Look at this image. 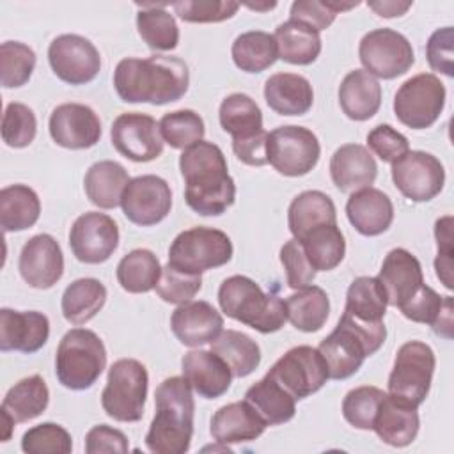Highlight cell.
<instances>
[{
    "instance_id": "obj_32",
    "label": "cell",
    "mask_w": 454,
    "mask_h": 454,
    "mask_svg": "<svg viewBox=\"0 0 454 454\" xmlns=\"http://www.w3.org/2000/svg\"><path fill=\"white\" fill-rule=\"evenodd\" d=\"M399 310L410 321L429 325L436 335L452 337V296H440L433 287L422 284Z\"/></svg>"
},
{
    "instance_id": "obj_39",
    "label": "cell",
    "mask_w": 454,
    "mask_h": 454,
    "mask_svg": "<svg viewBox=\"0 0 454 454\" xmlns=\"http://www.w3.org/2000/svg\"><path fill=\"white\" fill-rule=\"evenodd\" d=\"M48 385L39 374H34L20 380L7 390L2 401V411L9 413L16 424H21L39 417L48 408Z\"/></svg>"
},
{
    "instance_id": "obj_52",
    "label": "cell",
    "mask_w": 454,
    "mask_h": 454,
    "mask_svg": "<svg viewBox=\"0 0 454 454\" xmlns=\"http://www.w3.org/2000/svg\"><path fill=\"white\" fill-rule=\"evenodd\" d=\"M37 133V119L32 108L23 103H9L2 119V140L14 149L27 147Z\"/></svg>"
},
{
    "instance_id": "obj_48",
    "label": "cell",
    "mask_w": 454,
    "mask_h": 454,
    "mask_svg": "<svg viewBox=\"0 0 454 454\" xmlns=\"http://www.w3.org/2000/svg\"><path fill=\"white\" fill-rule=\"evenodd\" d=\"M35 67V51L20 41H5L0 46V83L5 89L25 85Z\"/></svg>"
},
{
    "instance_id": "obj_43",
    "label": "cell",
    "mask_w": 454,
    "mask_h": 454,
    "mask_svg": "<svg viewBox=\"0 0 454 454\" xmlns=\"http://www.w3.org/2000/svg\"><path fill=\"white\" fill-rule=\"evenodd\" d=\"M303 252L316 271H330L337 268L346 254L344 234L337 223H326L312 229L301 239Z\"/></svg>"
},
{
    "instance_id": "obj_34",
    "label": "cell",
    "mask_w": 454,
    "mask_h": 454,
    "mask_svg": "<svg viewBox=\"0 0 454 454\" xmlns=\"http://www.w3.org/2000/svg\"><path fill=\"white\" fill-rule=\"evenodd\" d=\"M326 223H337L335 204L326 193L307 190L298 193L289 204L287 225L294 239H301L312 229Z\"/></svg>"
},
{
    "instance_id": "obj_36",
    "label": "cell",
    "mask_w": 454,
    "mask_h": 454,
    "mask_svg": "<svg viewBox=\"0 0 454 454\" xmlns=\"http://www.w3.org/2000/svg\"><path fill=\"white\" fill-rule=\"evenodd\" d=\"M278 59L294 66H309L321 53L319 32L305 23L287 20L275 28Z\"/></svg>"
},
{
    "instance_id": "obj_56",
    "label": "cell",
    "mask_w": 454,
    "mask_h": 454,
    "mask_svg": "<svg viewBox=\"0 0 454 454\" xmlns=\"http://www.w3.org/2000/svg\"><path fill=\"white\" fill-rule=\"evenodd\" d=\"M369 149L385 163H394L410 151L408 138L390 124H378L367 133Z\"/></svg>"
},
{
    "instance_id": "obj_24",
    "label": "cell",
    "mask_w": 454,
    "mask_h": 454,
    "mask_svg": "<svg viewBox=\"0 0 454 454\" xmlns=\"http://www.w3.org/2000/svg\"><path fill=\"white\" fill-rule=\"evenodd\" d=\"M378 280L381 282L388 305L399 309L424 284V273L419 259L406 248H392L381 264Z\"/></svg>"
},
{
    "instance_id": "obj_13",
    "label": "cell",
    "mask_w": 454,
    "mask_h": 454,
    "mask_svg": "<svg viewBox=\"0 0 454 454\" xmlns=\"http://www.w3.org/2000/svg\"><path fill=\"white\" fill-rule=\"evenodd\" d=\"M358 57L371 76L392 80L404 74L415 62L411 43L397 30L374 28L358 44Z\"/></svg>"
},
{
    "instance_id": "obj_25",
    "label": "cell",
    "mask_w": 454,
    "mask_h": 454,
    "mask_svg": "<svg viewBox=\"0 0 454 454\" xmlns=\"http://www.w3.org/2000/svg\"><path fill=\"white\" fill-rule=\"evenodd\" d=\"M181 369L192 388L204 399H218L231 388L232 372L213 351H188L181 360Z\"/></svg>"
},
{
    "instance_id": "obj_57",
    "label": "cell",
    "mask_w": 454,
    "mask_h": 454,
    "mask_svg": "<svg viewBox=\"0 0 454 454\" xmlns=\"http://www.w3.org/2000/svg\"><path fill=\"white\" fill-rule=\"evenodd\" d=\"M434 238L438 254L434 259L436 277L447 289H454L452 284V216H442L434 223Z\"/></svg>"
},
{
    "instance_id": "obj_49",
    "label": "cell",
    "mask_w": 454,
    "mask_h": 454,
    "mask_svg": "<svg viewBox=\"0 0 454 454\" xmlns=\"http://www.w3.org/2000/svg\"><path fill=\"white\" fill-rule=\"evenodd\" d=\"M383 395L385 392L381 388L371 385L351 388L342 401V415L346 422L362 431L372 429V422Z\"/></svg>"
},
{
    "instance_id": "obj_55",
    "label": "cell",
    "mask_w": 454,
    "mask_h": 454,
    "mask_svg": "<svg viewBox=\"0 0 454 454\" xmlns=\"http://www.w3.org/2000/svg\"><path fill=\"white\" fill-rule=\"evenodd\" d=\"M280 262L286 270V280L291 289H301L312 284L316 270L309 262L298 239H289L280 248Z\"/></svg>"
},
{
    "instance_id": "obj_54",
    "label": "cell",
    "mask_w": 454,
    "mask_h": 454,
    "mask_svg": "<svg viewBox=\"0 0 454 454\" xmlns=\"http://www.w3.org/2000/svg\"><path fill=\"white\" fill-rule=\"evenodd\" d=\"M176 14L188 23H218L232 18L239 4L231 0H183L172 4Z\"/></svg>"
},
{
    "instance_id": "obj_12",
    "label": "cell",
    "mask_w": 454,
    "mask_h": 454,
    "mask_svg": "<svg viewBox=\"0 0 454 454\" xmlns=\"http://www.w3.org/2000/svg\"><path fill=\"white\" fill-rule=\"evenodd\" d=\"M445 106V87L433 73L408 78L394 96V114L411 129L433 126Z\"/></svg>"
},
{
    "instance_id": "obj_50",
    "label": "cell",
    "mask_w": 454,
    "mask_h": 454,
    "mask_svg": "<svg viewBox=\"0 0 454 454\" xmlns=\"http://www.w3.org/2000/svg\"><path fill=\"white\" fill-rule=\"evenodd\" d=\"M21 450L27 454H69L73 450V438L60 424L43 422L25 431Z\"/></svg>"
},
{
    "instance_id": "obj_23",
    "label": "cell",
    "mask_w": 454,
    "mask_h": 454,
    "mask_svg": "<svg viewBox=\"0 0 454 454\" xmlns=\"http://www.w3.org/2000/svg\"><path fill=\"white\" fill-rule=\"evenodd\" d=\"M170 328L181 344L195 348L211 344L222 333L223 317L211 303L190 300L172 312Z\"/></svg>"
},
{
    "instance_id": "obj_33",
    "label": "cell",
    "mask_w": 454,
    "mask_h": 454,
    "mask_svg": "<svg viewBox=\"0 0 454 454\" xmlns=\"http://www.w3.org/2000/svg\"><path fill=\"white\" fill-rule=\"evenodd\" d=\"M129 181L128 170L121 163L103 160L89 167L83 179V188L87 199L94 206L101 209H114L121 204L122 193Z\"/></svg>"
},
{
    "instance_id": "obj_18",
    "label": "cell",
    "mask_w": 454,
    "mask_h": 454,
    "mask_svg": "<svg viewBox=\"0 0 454 454\" xmlns=\"http://www.w3.org/2000/svg\"><path fill=\"white\" fill-rule=\"evenodd\" d=\"M121 207L131 223L140 227L156 225L170 213L172 190L160 176H137L128 183L121 199Z\"/></svg>"
},
{
    "instance_id": "obj_21",
    "label": "cell",
    "mask_w": 454,
    "mask_h": 454,
    "mask_svg": "<svg viewBox=\"0 0 454 454\" xmlns=\"http://www.w3.org/2000/svg\"><path fill=\"white\" fill-rule=\"evenodd\" d=\"M18 270L30 287H53L64 273V254L57 239L50 234L32 236L20 252Z\"/></svg>"
},
{
    "instance_id": "obj_35",
    "label": "cell",
    "mask_w": 454,
    "mask_h": 454,
    "mask_svg": "<svg viewBox=\"0 0 454 454\" xmlns=\"http://www.w3.org/2000/svg\"><path fill=\"white\" fill-rule=\"evenodd\" d=\"M245 401L268 426L289 422L296 413V399L268 374L247 390Z\"/></svg>"
},
{
    "instance_id": "obj_59",
    "label": "cell",
    "mask_w": 454,
    "mask_h": 454,
    "mask_svg": "<svg viewBox=\"0 0 454 454\" xmlns=\"http://www.w3.org/2000/svg\"><path fill=\"white\" fill-rule=\"evenodd\" d=\"M128 438L122 431L110 427L106 424L94 426L85 434V452L101 454V452H128Z\"/></svg>"
},
{
    "instance_id": "obj_20",
    "label": "cell",
    "mask_w": 454,
    "mask_h": 454,
    "mask_svg": "<svg viewBox=\"0 0 454 454\" xmlns=\"http://www.w3.org/2000/svg\"><path fill=\"white\" fill-rule=\"evenodd\" d=\"M48 128L53 142L66 149H89L101 138L98 114L82 103H62L53 108Z\"/></svg>"
},
{
    "instance_id": "obj_61",
    "label": "cell",
    "mask_w": 454,
    "mask_h": 454,
    "mask_svg": "<svg viewBox=\"0 0 454 454\" xmlns=\"http://www.w3.org/2000/svg\"><path fill=\"white\" fill-rule=\"evenodd\" d=\"M247 7L255 9V11H268V9L277 7V4H275V2H266V4H247Z\"/></svg>"
},
{
    "instance_id": "obj_3",
    "label": "cell",
    "mask_w": 454,
    "mask_h": 454,
    "mask_svg": "<svg viewBox=\"0 0 454 454\" xmlns=\"http://www.w3.org/2000/svg\"><path fill=\"white\" fill-rule=\"evenodd\" d=\"M156 413L145 434V447L154 454H183L193 436L195 401L184 376L163 380L154 392Z\"/></svg>"
},
{
    "instance_id": "obj_37",
    "label": "cell",
    "mask_w": 454,
    "mask_h": 454,
    "mask_svg": "<svg viewBox=\"0 0 454 454\" xmlns=\"http://www.w3.org/2000/svg\"><path fill=\"white\" fill-rule=\"evenodd\" d=\"M41 215V200L27 184H11L0 190V225L4 232L30 229Z\"/></svg>"
},
{
    "instance_id": "obj_6",
    "label": "cell",
    "mask_w": 454,
    "mask_h": 454,
    "mask_svg": "<svg viewBox=\"0 0 454 454\" xmlns=\"http://www.w3.org/2000/svg\"><path fill=\"white\" fill-rule=\"evenodd\" d=\"M106 367V349L99 335L87 328H71L59 342L55 374L69 390L90 388Z\"/></svg>"
},
{
    "instance_id": "obj_58",
    "label": "cell",
    "mask_w": 454,
    "mask_h": 454,
    "mask_svg": "<svg viewBox=\"0 0 454 454\" xmlns=\"http://www.w3.org/2000/svg\"><path fill=\"white\" fill-rule=\"evenodd\" d=\"M452 43H454L452 27H443L431 34L426 44V57L433 71L443 73L445 76H454Z\"/></svg>"
},
{
    "instance_id": "obj_47",
    "label": "cell",
    "mask_w": 454,
    "mask_h": 454,
    "mask_svg": "<svg viewBox=\"0 0 454 454\" xmlns=\"http://www.w3.org/2000/svg\"><path fill=\"white\" fill-rule=\"evenodd\" d=\"M160 133L163 142L172 149H188L202 140L206 128L202 117L188 108L168 112L160 121Z\"/></svg>"
},
{
    "instance_id": "obj_10",
    "label": "cell",
    "mask_w": 454,
    "mask_h": 454,
    "mask_svg": "<svg viewBox=\"0 0 454 454\" xmlns=\"http://www.w3.org/2000/svg\"><path fill=\"white\" fill-rule=\"evenodd\" d=\"M436 358L431 346L420 340L404 342L394 360L388 376V394L419 408L431 388Z\"/></svg>"
},
{
    "instance_id": "obj_16",
    "label": "cell",
    "mask_w": 454,
    "mask_h": 454,
    "mask_svg": "<svg viewBox=\"0 0 454 454\" xmlns=\"http://www.w3.org/2000/svg\"><path fill=\"white\" fill-rule=\"evenodd\" d=\"M48 62L51 71L69 85L92 82L101 69L98 48L83 35L62 34L48 46Z\"/></svg>"
},
{
    "instance_id": "obj_11",
    "label": "cell",
    "mask_w": 454,
    "mask_h": 454,
    "mask_svg": "<svg viewBox=\"0 0 454 454\" xmlns=\"http://www.w3.org/2000/svg\"><path fill=\"white\" fill-rule=\"evenodd\" d=\"M321 145L317 137L303 126H278L268 133V163L282 176L300 177L309 174L319 161Z\"/></svg>"
},
{
    "instance_id": "obj_41",
    "label": "cell",
    "mask_w": 454,
    "mask_h": 454,
    "mask_svg": "<svg viewBox=\"0 0 454 454\" xmlns=\"http://www.w3.org/2000/svg\"><path fill=\"white\" fill-rule=\"evenodd\" d=\"M211 351L229 365L236 378L252 374L261 364V349L257 342L238 330H222V333L211 342Z\"/></svg>"
},
{
    "instance_id": "obj_40",
    "label": "cell",
    "mask_w": 454,
    "mask_h": 454,
    "mask_svg": "<svg viewBox=\"0 0 454 454\" xmlns=\"http://www.w3.org/2000/svg\"><path fill=\"white\" fill-rule=\"evenodd\" d=\"M286 310L296 330L312 333L325 326L330 316V300L319 286H307L287 296Z\"/></svg>"
},
{
    "instance_id": "obj_8",
    "label": "cell",
    "mask_w": 454,
    "mask_h": 454,
    "mask_svg": "<svg viewBox=\"0 0 454 454\" xmlns=\"http://www.w3.org/2000/svg\"><path fill=\"white\" fill-rule=\"evenodd\" d=\"M149 374L142 362L121 358L108 369L106 387L101 392V406L117 422H138L144 415Z\"/></svg>"
},
{
    "instance_id": "obj_29",
    "label": "cell",
    "mask_w": 454,
    "mask_h": 454,
    "mask_svg": "<svg viewBox=\"0 0 454 454\" xmlns=\"http://www.w3.org/2000/svg\"><path fill=\"white\" fill-rule=\"evenodd\" d=\"M419 426L417 408L385 392L372 422L378 438L392 447H406L417 438Z\"/></svg>"
},
{
    "instance_id": "obj_28",
    "label": "cell",
    "mask_w": 454,
    "mask_h": 454,
    "mask_svg": "<svg viewBox=\"0 0 454 454\" xmlns=\"http://www.w3.org/2000/svg\"><path fill=\"white\" fill-rule=\"evenodd\" d=\"M266 427L268 424L247 401H236L215 411L209 433L218 443L229 445L252 442L259 438Z\"/></svg>"
},
{
    "instance_id": "obj_60",
    "label": "cell",
    "mask_w": 454,
    "mask_h": 454,
    "mask_svg": "<svg viewBox=\"0 0 454 454\" xmlns=\"http://www.w3.org/2000/svg\"><path fill=\"white\" fill-rule=\"evenodd\" d=\"M367 5L381 18H395V16H403L411 7V2L383 0V2H369Z\"/></svg>"
},
{
    "instance_id": "obj_51",
    "label": "cell",
    "mask_w": 454,
    "mask_h": 454,
    "mask_svg": "<svg viewBox=\"0 0 454 454\" xmlns=\"http://www.w3.org/2000/svg\"><path fill=\"white\" fill-rule=\"evenodd\" d=\"M360 5V2H339V0H296L291 5L289 20L309 25L321 32L328 28L339 12L349 11Z\"/></svg>"
},
{
    "instance_id": "obj_42",
    "label": "cell",
    "mask_w": 454,
    "mask_h": 454,
    "mask_svg": "<svg viewBox=\"0 0 454 454\" xmlns=\"http://www.w3.org/2000/svg\"><path fill=\"white\" fill-rule=\"evenodd\" d=\"M137 28L144 43L156 51H170L179 43L176 18L165 9L167 4H137Z\"/></svg>"
},
{
    "instance_id": "obj_1",
    "label": "cell",
    "mask_w": 454,
    "mask_h": 454,
    "mask_svg": "<svg viewBox=\"0 0 454 454\" xmlns=\"http://www.w3.org/2000/svg\"><path fill=\"white\" fill-rule=\"evenodd\" d=\"M184 179V200L200 216H218L236 200V184L229 176L222 149L206 140L190 145L179 156Z\"/></svg>"
},
{
    "instance_id": "obj_46",
    "label": "cell",
    "mask_w": 454,
    "mask_h": 454,
    "mask_svg": "<svg viewBox=\"0 0 454 454\" xmlns=\"http://www.w3.org/2000/svg\"><path fill=\"white\" fill-rule=\"evenodd\" d=\"M160 275V261L147 248H135L128 252L117 264V282L124 291L133 294L156 289Z\"/></svg>"
},
{
    "instance_id": "obj_26",
    "label": "cell",
    "mask_w": 454,
    "mask_h": 454,
    "mask_svg": "<svg viewBox=\"0 0 454 454\" xmlns=\"http://www.w3.org/2000/svg\"><path fill=\"white\" fill-rule=\"evenodd\" d=\"M346 215L362 236H380L394 222V204L385 192L369 186L349 195Z\"/></svg>"
},
{
    "instance_id": "obj_31",
    "label": "cell",
    "mask_w": 454,
    "mask_h": 454,
    "mask_svg": "<svg viewBox=\"0 0 454 454\" xmlns=\"http://www.w3.org/2000/svg\"><path fill=\"white\" fill-rule=\"evenodd\" d=\"M339 105L351 121H367L381 106V85L365 69H353L339 85Z\"/></svg>"
},
{
    "instance_id": "obj_44",
    "label": "cell",
    "mask_w": 454,
    "mask_h": 454,
    "mask_svg": "<svg viewBox=\"0 0 454 454\" xmlns=\"http://www.w3.org/2000/svg\"><path fill=\"white\" fill-rule=\"evenodd\" d=\"M232 60L245 73H262L278 59L277 41L273 34L250 30L239 34L231 48Z\"/></svg>"
},
{
    "instance_id": "obj_5",
    "label": "cell",
    "mask_w": 454,
    "mask_h": 454,
    "mask_svg": "<svg viewBox=\"0 0 454 454\" xmlns=\"http://www.w3.org/2000/svg\"><path fill=\"white\" fill-rule=\"evenodd\" d=\"M218 303L227 317L261 333L278 332L287 321L286 301L264 293L255 280L245 275H232L220 284Z\"/></svg>"
},
{
    "instance_id": "obj_22",
    "label": "cell",
    "mask_w": 454,
    "mask_h": 454,
    "mask_svg": "<svg viewBox=\"0 0 454 454\" xmlns=\"http://www.w3.org/2000/svg\"><path fill=\"white\" fill-rule=\"evenodd\" d=\"M50 337V321L37 310L0 309V349L35 353Z\"/></svg>"
},
{
    "instance_id": "obj_30",
    "label": "cell",
    "mask_w": 454,
    "mask_h": 454,
    "mask_svg": "<svg viewBox=\"0 0 454 454\" xmlns=\"http://www.w3.org/2000/svg\"><path fill=\"white\" fill-rule=\"evenodd\" d=\"M264 99L278 115H303L312 108L310 82L296 73H275L264 83Z\"/></svg>"
},
{
    "instance_id": "obj_4",
    "label": "cell",
    "mask_w": 454,
    "mask_h": 454,
    "mask_svg": "<svg viewBox=\"0 0 454 454\" xmlns=\"http://www.w3.org/2000/svg\"><path fill=\"white\" fill-rule=\"evenodd\" d=\"M387 339L385 323H364L342 312L337 326L319 344L328 376L332 380H346L353 376L364 360L374 355Z\"/></svg>"
},
{
    "instance_id": "obj_19",
    "label": "cell",
    "mask_w": 454,
    "mask_h": 454,
    "mask_svg": "<svg viewBox=\"0 0 454 454\" xmlns=\"http://www.w3.org/2000/svg\"><path fill=\"white\" fill-rule=\"evenodd\" d=\"M69 247L80 262H105L119 247V227L112 216L99 211H87L73 222Z\"/></svg>"
},
{
    "instance_id": "obj_15",
    "label": "cell",
    "mask_w": 454,
    "mask_h": 454,
    "mask_svg": "<svg viewBox=\"0 0 454 454\" xmlns=\"http://www.w3.org/2000/svg\"><path fill=\"white\" fill-rule=\"evenodd\" d=\"M392 181L406 199L427 202L443 190L445 170L431 153L408 151L392 163Z\"/></svg>"
},
{
    "instance_id": "obj_2",
    "label": "cell",
    "mask_w": 454,
    "mask_h": 454,
    "mask_svg": "<svg viewBox=\"0 0 454 454\" xmlns=\"http://www.w3.org/2000/svg\"><path fill=\"white\" fill-rule=\"evenodd\" d=\"M188 85L190 71L179 57H128L114 71V87L124 103H174L186 94Z\"/></svg>"
},
{
    "instance_id": "obj_53",
    "label": "cell",
    "mask_w": 454,
    "mask_h": 454,
    "mask_svg": "<svg viewBox=\"0 0 454 454\" xmlns=\"http://www.w3.org/2000/svg\"><path fill=\"white\" fill-rule=\"evenodd\" d=\"M200 287H202L200 275L181 271L167 262V266L161 268V275L156 284V293L167 303L183 305L190 301L200 291Z\"/></svg>"
},
{
    "instance_id": "obj_7",
    "label": "cell",
    "mask_w": 454,
    "mask_h": 454,
    "mask_svg": "<svg viewBox=\"0 0 454 454\" xmlns=\"http://www.w3.org/2000/svg\"><path fill=\"white\" fill-rule=\"evenodd\" d=\"M218 119L222 129L232 137V151L239 161L250 167L268 163L262 112L248 94H229L220 105Z\"/></svg>"
},
{
    "instance_id": "obj_17",
    "label": "cell",
    "mask_w": 454,
    "mask_h": 454,
    "mask_svg": "<svg viewBox=\"0 0 454 454\" xmlns=\"http://www.w3.org/2000/svg\"><path fill=\"white\" fill-rule=\"evenodd\" d=\"M110 138L117 153L131 161H153L163 153L160 122L147 114H121L112 124Z\"/></svg>"
},
{
    "instance_id": "obj_38",
    "label": "cell",
    "mask_w": 454,
    "mask_h": 454,
    "mask_svg": "<svg viewBox=\"0 0 454 454\" xmlns=\"http://www.w3.org/2000/svg\"><path fill=\"white\" fill-rule=\"evenodd\" d=\"M106 301V287L98 278H78L71 282L60 301L62 316L71 325H85L90 321Z\"/></svg>"
},
{
    "instance_id": "obj_27",
    "label": "cell",
    "mask_w": 454,
    "mask_h": 454,
    "mask_svg": "<svg viewBox=\"0 0 454 454\" xmlns=\"http://www.w3.org/2000/svg\"><path fill=\"white\" fill-rule=\"evenodd\" d=\"M330 176L340 192H358L376 181L378 165L367 147L344 144L332 154Z\"/></svg>"
},
{
    "instance_id": "obj_45",
    "label": "cell",
    "mask_w": 454,
    "mask_h": 454,
    "mask_svg": "<svg viewBox=\"0 0 454 454\" xmlns=\"http://www.w3.org/2000/svg\"><path fill=\"white\" fill-rule=\"evenodd\" d=\"M387 305V294L378 277H358L348 287L344 312L364 323H380Z\"/></svg>"
},
{
    "instance_id": "obj_14",
    "label": "cell",
    "mask_w": 454,
    "mask_h": 454,
    "mask_svg": "<svg viewBox=\"0 0 454 454\" xmlns=\"http://www.w3.org/2000/svg\"><path fill=\"white\" fill-rule=\"evenodd\" d=\"M280 383L294 399H305L330 380L328 367L317 348L294 346L286 351L266 372Z\"/></svg>"
},
{
    "instance_id": "obj_9",
    "label": "cell",
    "mask_w": 454,
    "mask_h": 454,
    "mask_svg": "<svg viewBox=\"0 0 454 454\" xmlns=\"http://www.w3.org/2000/svg\"><path fill=\"white\" fill-rule=\"evenodd\" d=\"M232 259L231 238L213 227H192L179 232L168 248V264L186 273H204Z\"/></svg>"
}]
</instances>
